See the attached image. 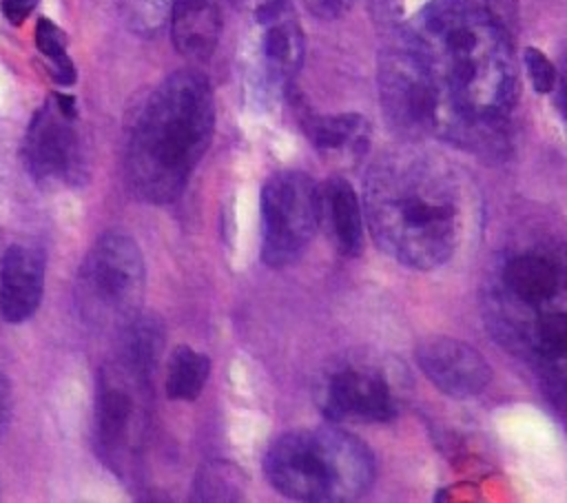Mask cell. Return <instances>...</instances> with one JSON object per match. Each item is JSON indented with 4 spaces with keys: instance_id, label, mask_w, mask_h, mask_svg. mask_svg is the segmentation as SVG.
<instances>
[{
    "instance_id": "obj_2",
    "label": "cell",
    "mask_w": 567,
    "mask_h": 503,
    "mask_svg": "<svg viewBox=\"0 0 567 503\" xmlns=\"http://www.w3.org/2000/svg\"><path fill=\"white\" fill-rule=\"evenodd\" d=\"M215 100L204 73H171L146 100L126 144V175L133 193L148 204L182 195L190 173L210 146Z\"/></svg>"
},
{
    "instance_id": "obj_28",
    "label": "cell",
    "mask_w": 567,
    "mask_h": 503,
    "mask_svg": "<svg viewBox=\"0 0 567 503\" xmlns=\"http://www.w3.org/2000/svg\"><path fill=\"white\" fill-rule=\"evenodd\" d=\"M9 419H11V383L0 372V437L9 425Z\"/></svg>"
},
{
    "instance_id": "obj_5",
    "label": "cell",
    "mask_w": 567,
    "mask_h": 503,
    "mask_svg": "<svg viewBox=\"0 0 567 503\" xmlns=\"http://www.w3.org/2000/svg\"><path fill=\"white\" fill-rule=\"evenodd\" d=\"M146 268L140 246L120 230L102 233L86 250L75 279L82 319L97 330H122L142 308Z\"/></svg>"
},
{
    "instance_id": "obj_14",
    "label": "cell",
    "mask_w": 567,
    "mask_h": 503,
    "mask_svg": "<svg viewBox=\"0 0 567 503\" xmlns=\"http://www.w3.org/2000/svg\"><path fill=\"white\" fill-rule=\"evenodd\" d=\"M319 222L326 224L330 239L341 255L354 257L363 248L361 204L343 177H332L319 186Z\"/></svg>"
},
{
    "instance_id": "obj_1",
    "label": "cell",
    "mask_w": 567,
    "mask_h": 503,
    "mask_svg": "<svg viewBox=\"0 0 567 503\" xmlns=\"http://www.w3.org/2000/svg\"><path fill=\"white\" fill-rule=\"evenodd\" d=\"M408 44L441 97V122L467 135L496 124L516 97L509 33L472 0H432L414 20Z\"/></svg>"
},
{
    "instance_id": "obj_25",
    "label": "cell",
    "mask_w": 567,
    "mask_h": 503,
    "mask_svg": "<svg viewBox=\"0 0 567 503\" xmlns=\"http://www.w3.org/2000/svg\"><path fill=\"white\" fill-rule=\"evenodd\" d=\"M237 9L248 11L255 22H264L266 18L275 16L277 11H281L284 7H288V0H230Z\"/></svg>"
},
{
    "instance_id": "obj_9",
    "label": "cell",
    "mask_w": 567,
    "mask_h": 503,
    "mask_svg": "<svg viewBox=\"0 0 567 503\" xmlns=\"http://www.w3.org/2000/svg\"><path fill=\"white\" fill-rule=\"evenodd\" d=\"M146 390L148 379L135 374L117 359L100 370L95 421L100 445L109 456L133 445L135 425L146 403Z\"/></svg>"
},
{
    "instance_id": "obj_13",
    "label": "cell",
    "mask_w": 567,
    "mask_h": 503,
    "mask_svg": "<svg viewBox=\"0 0 567 503\" xmlns=\"http://www.w3.org/2000/svg\"><path fill=\"white\" fill-rule=\"evenodd\" d=\"M221 35L217 0H173L171 38L175 49L190 60H206Z\"/></svg>"
},
{
    "instance_id": "obj_12",
    "label": "cell",
    "mask_w": 567,
    "mask_h": 503,
    "mask_svg": "<svg viewBox=\"0 0 567 503\" xmlns=\"http://www.w3.org/2000/svg\"><path fill=\"white\" fill-rule=\"evenodd\" d=\"M44 288V255L35 246L13 244L2 253L0 315L9 324L33 317Z\"/></svg>"
},
{
    "instance_id": "obj_22",
    "label": "cell",
    "mask_w": 567,
    "mask_h": 503,
    "mask_svg": "<svg viewBox=\"0 0 567 503\" xmlns=\"http://www.w3.org/2000/svg\"><path fill=\"white\" fill-rule=\"evenodd\" d=\"M536 337L549 359L567 357V312L543 315L536 326Z\"/></svg>"
},
{
    "instance_id": "obj_27",
    "label": "cell",
    "mask_w": 567,
    "mask_h": 503,
    "mask_svg": "<svg viewBox=\"0 0 567 503\" xmlns=\"http://www.w3.org/2000/svg\"><path fill=\"white\" fill-rule=\"evenodd\" d=\"M38 0H2V13L9 22L20 24L33 9Z\"/></svg>"
},
{
    "instance_id": "obj_15",
    "label": "cell",
    "mask_w": 567,
    "mask_h": 503,
    "mask_svg": "<svg viewBox=\"0 0 567 503\" xmlns=\"http://www.w3.org/2000/svg\"><path fill=\"white\" fill-rule=\"evenodd\" d=\"M257 24L264 27V38H261L264 66L270 80L284 84L290 78H295L303 60L301 27L295 13L290 11V7H284L281 11H277L275 16Z\"/></svg>"
},
{
    "instance_id": "obj_29",
    "label": "cell",
    "mask_w": 567,
    "mask_h": 503,
    "mask_svg": "<svg viewBox=\"0 0 567 503\" xmlns=\"http://www.w3.org/2000/svg\"><path fill=\"white\" fill-rule=\"evenodd\" d=\"M370 2H372V11H374L377 20L392 22L401 13V0H370Z\"/></svg>"
},
{
    "instance_id": "obj_8",
    "label": "cell",
    "mask_w": 567,
    "mask_h": 503,
    "mask_svg": "<svg viewBox=\"0 0 567 503\" xmlns=\"http://www.w3.org/2000/svg\"><path fill=\"white\" fill-rule=\"evenodd\" d=\"M73 113L55 97L44 102L24 135V164L40 184H80L86 175V155Z\"/></svg>"
},
{
    "instance_id": "obj_7",
    "label": "cell",
    "mask_w": 567,
    "mask_h": 503,
    "mask_svg": "<svg viewBox=\"0 0 567 503\" xmlns=\"http://www.w3.org/2000/svg\"><path fill=\"white\" fill-rule=\"evenodd\" d=\"M379 93L385 117L405 133L430 131L441 122V97L410 44L381 58Z\"/></svg>"
},
{
    "instance_id": "obj_30",
    "label": "cell",
    "mask_w": 567,
    "mask_h": 503,
    "mask_svg": "<svg viewBox=\"0 0 567 503\" xmlns=\"http://www.w3.org/2000/svg\"><path fill=\"white\" fill-rule=\"evenodd\" d=\"M560 106H563V113L567 117V75L563 80V91H560Z\"/></svg>"
},
{
    "instance_id": "obj_10",
    "label": "cell",
    "mask_w": 567,
    "mask_h": 503,
    "mask_svg": "<svg viewBox=\"0 0 567 503\" xmlns=\"http://www.w3.org/2000/svg\"><path fill=\"white\" fill-rule=\"evenodd\" d=\"M416 363L439 390L456 399L474 397L492 381V368L474 346L443 335L416 346Z\"/></svg>"
},
{
    "instance_id": "obj_11",
    "label": "cell",
    "mask_w": 567,
    "mask_h": 503,
    "mask_svg": "<svg viewBox=\"0 0 567 503\" xmlns=\"http://www.w3.org/2000/svg\"><path fill=\"white\" fill-rule=\"evenodd\" d=\"M326 417L341 421H390L396 401L383 374L370 368H343L330 377L323 401Z\"/></svg>"
},
{
    "instance_id": "obj_19",
    "label": "cell",
    "mask_w": 567,
    "mask_h": 503,
    "mask_svg": "<svg viewBox=\"0 0 567 503\" xmlns=\"http://www.w3.org/2000/svg\"><path fill=\"white\" fill-rule=\"evenodd\" d=\"M210 374V359L188 346L173 350L166 370V394L175 401H193L204 390Z\"/></svg>"
},
{
    "instance_id": "obj_4",
    "label": "cell",
    "mask_w": 567,
    "mask_h": 503,
    "mask_svg": "<svg viewBox=\"0 0 567 503\" xmlns=\"http://www.w3.org/2000/svg\"><path fill=\"white\" fill-rule=\"evenodd\" d=\"M365 208L379 244L403 264L432 268L450 257L456 208L443 191L423 188L416 177L377 171L368 182Z\"/></svg>"
},
{
    "instance_id": "obj_6",
    "label": "cell",
    "mask_w": 567,
    "mask_h": 503,
    "mask_svg": "<svg viewBox=\"0 0 567 503\" xmlns=\"http://www.w3.org/2000/svg\"><path fill=\"white\" fill-rule=\"evenodd\" d=\"M319 186L301 171H281L261 188V259L281 268L297 261L319 226Z\"/></svg>"
},
{
    "instance_id": "obj_23",
    "label": "cell",
    "mask_w": 567,
    "mask_h": 503,
    "mask_svg": "<svg viewBox=\"0 0 567 503\" xmlns=\"http://www.w3.org/2000/svg\"><path fill=\"white\" fill-rule=\"evenodd\" d=\"M525 69H527V75L532 80V86L538 91V93H549L554 86H556V80H558V73H556V66L549 62V58L540 51V49H525Z\"/></svg>"
},
{
    "instance_id": "obj_24",
    "label": "cell",
    "mask_w": 567,
    "mask_h": 503,
    "mask_svg": "<svg viewBox=\"0 0 567 503\" xmlns=\"http://www.w3.org/2000/svg\"><path fill=\"white\" fill-rule=\"evenodd\" d=\"M485 11L509 35H512V31H516V27H518V2L516 0H485Z\"/></svg>"
},
{
    "instance_id": "obj_17",
    "label": "cell",
    "mask_w": 567,
    "mask_h": 503,
    "mask_svg": "<svg viewBox=\"0 0 567 503\" xmlns=\"http://www.w3.org/2000/svg\"><path fill=\"white\" fill-rule=\"evenodd\" d=\"M507 288L527 304H538L549 299L558 290L556 266L538 255L514 257L503 273Z\"/></svg>"
},
{
    "instance_id": "obj_20",
    "label": "cell",
    "mask_w": 567,
    "mask_h": 503,
    "mask_svg": "<svg viewBox=\"0 0 567 503\" xmlns=\"http://www.w3.org/2000/svg\"><path fill=\"white\" fill-rule=\"evenodd\" d=\"M35 47L49 60V73L58 84L69 86L75 82V66L66 55V35L49 18H40L35 24Z\"/></svg>"
},
{
    "instance_id": "obj_21",
    "label": "cell",
    "mask_w": 567,
    "mask_h": 503,
    "mask_svg": "<svg viewBox=\"0 0 567 503\" xmlns=\"http://www.w3.org/2000/svg\"><path fill=\"white\" fill-rule=\"evenodd\" d=\"M241 496V472L230 463L204 465L195 481L197 501H237Z\"/></svg>"
},
{
    "instance_id": "obj_18",
    "label": "cell",
    "mask_w": 567,
    "mask_h": 503,
    "mask_svg": "<svg viewBox=\"0 0 567 503\" xmlns=\"http://www.w3.org/2000/svg\"><path fill=\"white\" fill-rule=\"evenodd\" d=\"M308 137L321 151L352 148L363 151L368 144V124L361 115L341 113V115H315L306 122Z\"/></svg>"
},
{
    "instance_id": "obj_3",
    "label": "cell",
    "mask_w": 567,
    "mask_h": 503,
    "mask_svg": "<svg viewBox=\"0 0 567 503\" xmlns=\"http://www.w3.org/2000/svg\"><path fill=\"white\" fill-rule=\"evenodd\" d=\"M264 468L270 485L297 501H352L374 479V459L365 443L328 425L277 437Z\"/></svg>"
},
{
    "instance_id": "obj_16",
    "label": "cell",
    "mask_w": 567,
    "mask_h": 503,
    "mask_svg": "<svg viewBox=\"0 0 567 503\" xmlns=\"http://www.w3.org/2000/svg\"><path fill=\"white\" fill-rule=\"evenodd\" d=\"M164 348V328L157 317H135L128 326L122 328V341H120V355L117 361H122L128 370L151 381V374L157 366V359Z\"/></svg>"
},
{
    "instance_id": "obj_26",
    "label": "cell",
    "mask_w": 567,
    "mask_h": 503,
    "mask_svg": "<svg viewBox=\"0 0 567 503\" xmlns=\"http://www.w3.org/2000/svg\"><path fill=\"white\" fill-rule=\"evenodd\" d=\"M303 4L308 7V11H312L317 18H339L343 16L354 0H303Z\"/></svg>"
}]
</instances>
